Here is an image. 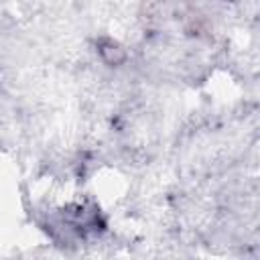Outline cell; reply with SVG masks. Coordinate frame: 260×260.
<instances>
[]
</instances>
